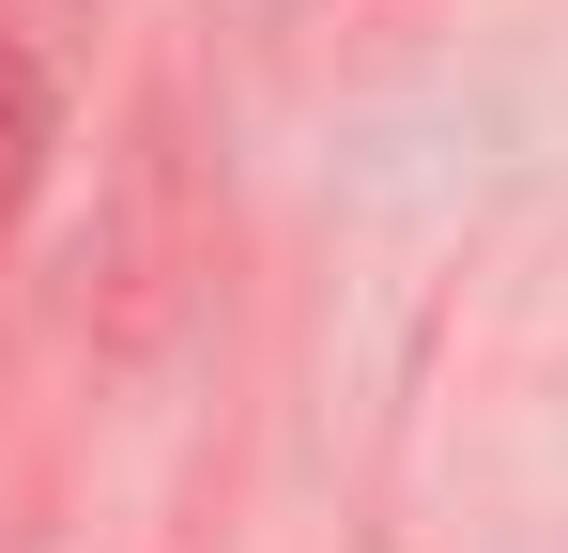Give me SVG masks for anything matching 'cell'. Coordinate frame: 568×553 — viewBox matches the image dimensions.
Segmentation results:
<instances>
[{"label":"cell","instance_id":"6da1fadb","mask_svg":"<svg viewBox=\"0 0 568 553\" xmlns=\"http://www.w3.org/2000/svg\"><path fill=\"white\" fill-rule=\"evenodd\" d=\"M47 184V78H31V47L0 31V215Z\"/></svg>","mask_w":568,"mask_h":553}]
</instances>
